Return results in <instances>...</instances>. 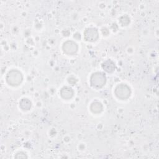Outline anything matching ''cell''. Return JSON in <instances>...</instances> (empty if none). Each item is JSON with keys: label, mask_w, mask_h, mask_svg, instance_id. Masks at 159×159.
<instances>
[{"label": "cell", "mask_w": 159, "mask_h": 159, "mask_svg": "<svg viewBox=\"0 0 159 159\" xmlns=\"http://www.w3.org/2000/svg\"><path fill=\"white\" fill-rule=\"evenodd\" d=\"M6 81L10 85L17 86L22 81V75L19 71L17 70H12L7 73Z\"/></svg>", "instance_id": "cell-1"}, {"label": "cell", "mask_w": 159, "mask_h": 159, "mask_svg": "<svg viewBox=\"0 0 159 159\" xmlns=\"http://www.w3.org/2000/svg\"><path fill=\"white\" fill-rule=\"evenodd\" d=\"M106 80V76L102 73L96 72L92 75L90 79V83L92 86L99 88L105 84Z\"/></svg>", "instance_id": "cell-2"}, {"label": "cell", "mask_w": 159, "mask_h": 159, "mask_svg": "<svg viewBox=\"0 0 159 159\" xmlns=\"http://www.w3.org/2000/svg\"><path fill=\"white\" fill-rule=\"evenodd\" d=\"M115 94L122 100H124L129 98L130 95V89L125 84H120L116 88Z\"/></svg>", "instance_id": "cell-3"}, {"label": "cell", "mask_w": 159, "mask_h": 159, "mask_svg": "<svg viewBox=\"0 0 159 159\" xmlns=\"http://www.w3.org/2000/svg\"><path fill=\"white\" fill-rule=\"evenodd\" d=\"M64 52L68 55H74L78 50L77 44L71 40L65 42L62 47Z\"/></svg>", "instance_id": "cell-4"}, {"label": "cell", "mask_w": 159, "mask_h": 159, "mask_svg": "<svg viewBox=\"0 0 159 159\" xmlns=\"http://www.w3.org/2000/svg\"><path fill=\"white\" fill-rule=\"evenodd\" d=\"M84 37L87 41L94 42L98 39V32L95 28H88L84 32Z\"/></svg>", "instance_id": "cell-5"}, {"label": "cell", "mask_w": 159, "mask_h": 159, "mask_svg": "<svg viewBox=\"0 0 159 159\" xmlns=\"http://www.w3.org/2000/svg\"><path fill=\"white\" fill-rule=\"evenodd\" d=\"M61 96L65 99H69L71 98L73 96V89L68 86L63 87L60 91Z\"/></svg>", "instance_id": "cell-6"}, {"label": "cell", "mask_w": 159, "mask_h": 159, "mask_svg": "<svg viewBox=\"0 0 159 159\" xmlns=\"http://www.w3.org/2000/svg\"><path fill=\"white\" fill-rule=\"evenodd\" d=\"M102 68L106 71L112 73L115 69V64L112 61L108 60L102 64Z\"/></svg>", "instance_id": "cell-7"}, {"label": "cell", "mask_w": 159, "mask_h": 159, "mask_svg": "<svg viewBox=\"0 0 159 159\" xmlns=\"http://www.w3.org/2000/svg\"><path fill=\"white\" fill-rule=\"evenodd\" d=\"M102 110V106L99 102H94L91 106V111L94 113L101 112Z\"/></svg>", "instance_id": "cell-8"}, {"label": "cell", "mask_w": 159, "mask_h": 159, "mask_svg": "<svg viewBox=\"0 0 159 159\" xmlns=\"http://www.w3.org/2000/svg\"><path fill=\"white\" fill-rule=\"evenodd\" d=\"M20 106L23 110H29L31 107V102L30 101L24 98L22 99L20 102Z\"/></svg>", "instance_id": "cell-9"}]
</instances>
